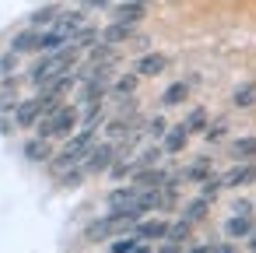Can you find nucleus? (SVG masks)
I'll return each instance as SVG.
<instances>
[{
  "label": "nucleus",
  "mask_w": 256,
  "mask_h": 253,
  "mask_svg": "<svg viewBox=\"0 0 256 253\" xmlns=\"http://www.w3.org/2000/svg\"><path fill=\"white\" fill-rule=\"evenodd\" d=\"M137 221H140V214H137L134 207H112L106 218H98V221H92V225L84 228V239H88V242H102V239H112V235L134 228Z\"/></svg>",
  "instance_id": "obj_1"
},
{
  "label": "nucleus",
  "mask_w": 256,
  "mask_h": 253,
  "mask_svg": "<svg viewBox=\"0 0 256 253\" xmlns=\"http://www.w3.org/2000/svg\"><path fill=\"white\" fill-rule=\"evenodd\" d=\"M78 53L81 50H74L70 43L67 46H60V50H53V53H46L36 67H32V85H46V81H53V78H60V74H67V71H74V64H78Z\"/></svg>",
  "instance_id": "obj_2"
},
{
  "label": "nucleus",
  "mask_w": 256,
  "mask_h": 253,
  "mask_svg": "<svg viewBox=\"0 0 256 253\" xmlns=\"http://www.w3.org/2000/svg\"><path fill=\"white\" fill-rule=\"evenodd\" d=\"M92 144H95V127H81L78 134L67 137V148H64L56 158H50V169H53V172H67L70 165L84 162V155L92 151Z\"/></svg>",
  "instance_id": "obj_3"
},
{
  "label": "nucleus",
  "mask_w": 256,
  "mask_h": 253,
  "mask_svg": "<svg viewBox=\"0 0 256 253\" xmlns=\"http://www.w3.org/2000/svg\"><path fill=\"white\" fill-rule=\"evenodd\" d=\"M74 127H78V109H74V106H56V109L42 113L39 123H36L39 137H50V141H56V137H70Z\"/></svg>",
  "instance_id": "obj_4"
},
{
  "label": "nucleus",
  "mask_w": 256,
  "mask_h": 253,
  "mask_svg": "<svg viewBox=\"0 0 256 253\" xmlns=\"http://www.w3.org/2000/svg\"><path fill=\"white\" fill-rule=\"evenodd\" d=\"M116 162V148L112 144H92V151L84 155V172H106L109 165Z\"/></svg>",
  "instance_id": "obj_5"
},
{
  "label": "nucleus",
  "mask_w": 256,
  "mask_h": 253,
  "mask_svg": "<svg viewBox=\"0 0 256 253\" xmlns=\"http://www.w3.org/2000/svg\"><path fill=\"white\" fill-rule=\"evenodd\" d=\"M249 183H256V162H238L235 169H228L221 176L224 190H238V186H249Z\"/></svg>",
  "instance_id": "obj_6"
},
{
  "label": "nucleus",
  "mask_w": 256,
  "mask_h": 253,
  "mask_svg": "<svg viewBox=\"0 0 256 253\" xmlns=\"http://www.w3.org/2000/svg\"><path fill=\"white\" fill-rule=\"evenodd\" d=\"M168 71V57L165 53H144L140 60H137V74L140 78H158V74H165Z\"/></svg>",
  "instance_id": "obj_7"
},
{
  "label": "nucleus",
  "mask_w": 256,
  "mask_h": 253,
  "mask_svg": "<svg viewBox=\"0 0 256 253\" xmlns=\"http://www.w3.org/2000/svg\"><path fill=\"white\" fill-rule=\"evenodd\" d=\"M39 116H42V102L39 99H25V102L14 106V123L18 127H36Z\"/></svg>",
  "instance_id": "obj_8"
},
{
  "label": "nucleus",
  "mask_w": 256,
  "mask_h": 253,
  "mask_svg": "<svg viewBox=\"0 0 256 253\" xmlns=\"http://www.w3.org/2000/svg\"><path fill=\"white\" fill-rule=\"evenodd\" d=\"M144 8L148 4H137V0H120L112 8V22H126V25H137L144 18Z\"/></svg>",
  "instance_id": "obj_9"
},
{
  "label": "nucleus",
  "mask_w": 256,
  "mask_h": 253,
  "mask_svg": "<svg viewBox=\"0 0 256 253\" xmlns=\"http://www.w3.org/2000/svg\"><path fill=\"white\" fill-rule=\"evenodd\" d=\"M165 232H168V221H162V218H148V221H137L134 225V235L144 242V239H165Z\"/></svg>",
  "instance_id": "obj_10"
},
{
  "label": "nucleus",
  "mask_w": 256,
  "mask_h": 253,
  "mask_svg": "<svg viewBox=\"0 0 256 253\" xmlns=\"http://www.w3.org/2000/svg\"><path fill=\"white\" fill-rule=\"evenodd\" d=\"M81 25H84L81 11H60V15L53 18V29H56V32H64V36H67V43H70V36H74Z\"/></svg>",
  "instance_id": "obj_11"
},
{
  "label": "nucleus",
  "mask_w": 256,
  "mask_h": 253,
  "mask_svg": "<svg viewBox=\"0 0 256 253\" xmlns=\"http://www.w3.org/2000/svg\"><path fill=\"white\" fill-rule=\"evenodd\" d=\"M25 158L28 162H50L53 158V144H50V137H32L28 144H25Z\"/></svg>",
  "instance_id": "obj_12"
},
{
  "label": "nucleus",
  "mask_w": 256,
  "mask_h": 253,
  "mask_svg": "<svg viewBox=\"0 0 256 253\" xmlns=\"http://www.w3.org/2000/svg\"><path fill=\"white\" fill-rule=\"evenodd\" d=\"M252 228H256V225H252V214H232V218L224 221V235H228V239H246Z\"/></svg>",
  "instance_id": "obj_13"
},
{
  "label": "nucleus",
  "mask_w": 256,
  "mask_h": 253,
  "mask_svg": "<svg viewBox=\"0 0 256 253\" xmlns=\"http://www.w3.org/2000/svg\"><path fill=\"white\" fill-rule=\"evenodd\" d=\"M39 43H42V32H39V29H28V32H18V36H14L11 50L22 57V53H32V50H39Z\"/></svg>",
  "instance_id": "obj_14"
},
{
  "label": "nucleus",
  "mask_w": 256,
  "mask_h": 253,
  "mask_svg": "<svg viewBox=\"0 0 256 253\" xmlns=\"http://www.w3.org/2000/svg\"><path fill=\"white\" fill-rule=\"evenodd\" d=\"M102 43H109V46H116V43H126V39H134V25H126V22H112L102 36H98Z\"/></svg>",
  "instance_id": "obj_15"
},
{
  "label": "nucleus",
  "mask_w": 256,
  "mask_h": 253,
  "mask_svg": "<svg viewBox=\"0 0 256 253\" xmlns=\"http://www.w3.org/2000/svg\"><path fill=\"white\" fill-rule=\"evenodd\" d=\"M98 36H102L98 29H92V25H81V29L70 36V46H74V50H92V46L98 43Z\"/></svg>",
  "instance_id": "obj_16"
},
{
  "label": "nucleus",
  "mask_w": 256,
  "mask_h": 253,
  "mask_svg": "<svg viewBox=\"0 0 256 253\" xmlns=\"http://www.w3.org/2000/svg\"><path fill=\"white\" fill-rule=\"evenodd\" d=\"M186 141H190V134H186L182 123L172 127V130H165V151H168V155H179V151L186 148Z\"/></svg>",
  "instance_id": "obj_17"
},
{
  "label": "nucleus",
  "mask_w": 256,
  "mask_h": 253,
  "mask_svg": "<svg viewBox=\"0 0 256 253\" xmlns=\"http://www.w3.org/2000/svg\"><path fill=\"white\" fill-rule=\"evenodd\" d=\"M190 235H193V221H186V218L172 221V225H168V232H165V239H168V242H176V246L190 242Z\"/></svg>",
  "instance_id": "obj_18"
},
{
  "label": "nucleus",
  "mask_w": 256,
  "mask_h": 253,
  "mask_svg": "<svg viewBox=\"0 0 256 253\" xmlns=\"http://www.w3.org/2000/svg\"><path fill=\"white\" fill-rule=\"evenodd\" d=\"M232 155H235V162H252L256 158V137H235Z\"/></svg>",
  "instance_id": "obj_19"
},
{
  "label": "nucleus",
  "mask_w": 256,
  "mask_h": 253,
  "mask_svg": "<svg viewBox=\"0 0 256 253\" xmlns=\"http://www.w3.org/2000/svg\"><path fill=\"white\" fill-rule=\"evenodd\" d=\"M232 102H235L238 109H249V106H256V81H246V85H238V88L232 92Z\"/></svg>",
  "instance_id": "obj_20"
},
{
  "label": "nucleus",
  "mask_w": 256,
  "mask_h": 253,
  "mask_svg": "<svg viewBox=\"0 0 256 253\" xmlns=\"http://www.w3.org/2000/svg\"><path fill=\"white\" fill-rule=\"evenodd\" d=\"M210 176V158H196L190 169H182V179H190V183H204Z\"/></svg>",
  "instance_id": "obj_21"
},
{
  "label": "nucleus",
  "mask_w": 256,
  "mask_h": 253,
  "mask_svg": "<svg viewBox=\"0 0 256 253\" xmlns=\"http://www.w3.org/2000/svg\"><path fill=\"white\" fill-rule=\"evenodd\" d=\"M137 190H140V186H134V183H130V186H120V190H112V193H109V207H130V204H134V197H137Z\"/></svg>",
  "instance_id": "obj_22"
},
{
  "label": "nucleus",
  "mask_w": 256,
  "mask_h": 253,
  "mask_svg": "<svg viewBox=\"0 0 256 253\" xmlns=\"http://www.w3.org/2000/svg\"><path fill=\"white\" fill-rule=\"evenodd\" d=\"M207 207H210V200H207V197H196V200H190V204H186L182 218L196 225V221H204V218H207Z\"/></svg>",
  "instance_id": "obj_23"
},
{
  "label": "nucleus",
  "mask_w": 256,
  "mask_h": 253,
  "mask_svg": "<svg viewBox=\"0 0 256 253\" xmlns=\"http://www.w3.org/2000/svg\"><path fill=\"white\" fill-rule=\"evenodd\" d=\"M137 81H140V74H123V78H116V81H112V92H116V95H123V99H130V95L137 92Z\"/></svg>",
  "instance_id": "obj_24"
},
{
  "label": "nucleus",
  "mask_w": 256,
  "mask_h": 253,
  "mask_svg": "<svg viewBox=\"0 0 256 253\" xmlns=\"http://www.w3.org/2000/svg\"><path fill=\"white\" fill-rule=\"evenodd\" d=\"M186 95H190V85H186V81H176V85H168V88H165L162 102H165V106H179Z\"/></svg>",
  "instance_id": "obj_25"
},
{
  "label": "nucleus",
  "mask_w": 256,
  "mask_h": 253,
  "mask_svg": "<svg viewBox=\"0 0 256 253\" xmlns=\"http://www.w3.org/2000/svg\"><path fill=\"white\" fill-rule=\"evenodd\" d=\"M182 127H186V134H204L207 130V109H193Z\"/></svg>",
  "instance_id": "obj_26"
},
{
  "label": "nucleus",
  "mask_w": 256,
  "mask_h": 253,
  "mask_svg": "<svg viewBox=\"0 0 256 253\" xmlns=\"http://www.w3.org/2000/svg\"><path fill=\"white\" fill-rule=\"evenodd\" d=\"M60 15V8H42V11H36L32 15V25L36 29H42V25H53V18Z\"/></svg>",
  "instance_id": "obj_27"
},
{
  "label": "nucleus",
  "mask_w": 256,
  "mask_h": 253,
  "mask_svg": "<svg viewBox=\"0 0 256 253\" xmlns=\"http://www.w3.org/2000/svg\"><path fill=\"white\" fill-rule=\"evenodd\" d=\"M221 190H224V186H221V176H207V179H204V193H200V197L214 200V197H218Z\"/></svg>",
  "instance_id": "obj_28"
},
{
  "label": "nucleus",
  "mask_w": 256,
  "mask_h": 253,
  "mask_svg": "<svg viewBox=\"0 0 256 253\" xmlns=\"http://www.w3.org/2000/svg\"><path fill=\"white\" fill-rule=\"evenodd\" d=\"M224 134H228V123H224V120H218V123H214V127H210V123H207V130H204V137H207V141H210V144H214V141H221V137H224Z\"/></svg>",
  "instance_id": "obj_29"
},
{
  "label": "nucleus",
  "mask_w": 256,
  "mask_h": 253,
  "mask_svg": "<svg viewBox=\"0 0 256 253\" xmlns=\"http://www.w3.org/2000/svg\"><path fill=\"white\" fill-rule=\"evenodd\" d=\"M137 242H140L137 235H123V239H116V242H112V249H109V253H130Z\"/></svg>",
  "instance_id": "obj_30"
},
{
  "label": "nucleus",
  "mask_w": 256,
  "mask_h": 253,
  "mask_svg": "<svg viewBox=\"0 0 256 253\" xmlns=\"http://www.w3.org/2000/svg\"><path fill=\"white\" fill-rule=\"evenodd\" d=\"M165 127H168V123H165L162 116H154V120L148 123V134H151V137H165Z\"/></svg>",
  "instance_id": "obj_31"
},
{
  "label": "nucleus",
  "mask_w": 256,
  "mask_h": 253,
  "mask_svg": "<svg viewBox=\"0 0 256 253\" xmlns=\"http://www.w3.org/2000/svg\"><path fill=\"white\" fill-rule=\"evenodd\" d=\"M18 106V95L8 88V92H0V109H14Z\"/></svg>",
  "instance_id": "obj_32"
},
{
  "label": "nucleus",
  "mask_w": 256,
  "mask_h": 253,
  "mask_svg": "<svg viewBox=\"0 0 256 253\" xmlns=\"http://www.w3.org/2000/svg\"><path fill=\"white\" fill-rule=\"evenodd\" d=\"M14 64H18V53L11 50V53H8L4 60H0V74H11V71H14Z\"/></svg>",
  "instance_id": "obj_33"
},
{
  "label": "nucleus",
  "mask_w": 256,
  "mask_h": 253,
  "mask_svg": "<svg viewBox=\"0 0 256 253\" xmlns=\"http://www.w3.org/2000/svg\"><path fill=\"white\" fill-rule=\"evenodd\" d=\"M232 211H235V214H252V204H249V200H235Z\"/></svg>",
  "instance_id": "obj_34"
},
{
  "label": "nucleus",
  "mask_w": 256,
  "mask_h": 253,
  "mask_svg": "<svg viewBox=\"0 0 256 253\" xmlns=\"http://www.w3.org/2000/svg\"><path fill=\"white\" fill-rule=\"evenodd\" d=\"M158 253H182V246H176V242H168V239H165V246H162Z\"/></svg>",
  "instance_id": "obj_35"
},
{
  "label": "nucleus",
  "mask_w": 256,
  "mask_h": 253,
  "mask_svg": "<svg viewBox=\"0 0 256 253\" xmlns=\"http://www.w3.org/2000/svg\"><path fill=\"white\" fill-rule=\"evenodd\" d=\"M11 123H14V120H11V116H0V130H4V134H11V130H14V127H11Z\"/></svg>",
  "instance_id": "obj_36"
},
{
  "label": "nucleus",
  "mask_w": 256,
  "mask_h": 253,
  "mask_svg": "<svg viewBox=\"0 0 256 253\" xmlns=\"http://www.w3.org/2000/svg\"><path fill=\"white\" fill-rule=\"evenodd\" d=\"M210 253H235V249H232L228 242H221V246H210Z\"/></svg>",
  "instance_id": "obj_37"
},
{
  "label": "nucleus",
  "mask_w": 256,
  "mask_h": 253,
  "mask_svg": "<svg viewBox=\"0 0 256 253\" xmlns=\"http://www.w3.org/2000/svg\"><path fill=\"white\" fill-rule=\"evenodd\" d=\"M246 239H249V249H252V253H256V228H252V232H249V235H246Z\"/></svg>",
  "instance_id": "obj_38"
},
{
  "label": "nucleus",
  "mask_w": 256,
  "mask_h": 253,
  "mask_svg": "<svg viewBox=\"0 0 256 253\" xmlns=\"http://www.w3.org/2000/svg\"><path fill=\"white\" fill-rule=\"evenodd\" d=\"M84 4H88V8H106L109 0H84Z\"/></svg>",
  "instance_id": "obj_39"
},
{
  "label": "nucleus",
  "mask_w": 256,
  "mask_h": 253,
  "mask_svg": "<svg viewBox=\"0 0 256 253\" xmlns=\"http://www.w3.org/2000/svg\"><path fill=\"white\" fill-rule=\"evenodd\" d=\"M190 253H210V246H193Z\"/></svg>",
  "instance_id": "obj_40"
},
{
  "label": "nucleus",
  "mask_w": 256,
  "mask_h": 253,
  "mask_svg": "<svg viewBox=\"0 0 256 253\" xmlns=\"http://www.w3.org/2000/svg\"><path fill=\"white\" fill-rule=\"evenodd\" d=\"M130 253H151V249H148V246H140V242H137V246H134V249H130Z\"/></svg>",
  "instance_id": "obj_41"
},
{
  "label": "nucleus",
  "mask_w": 256,
  "mask_h": 253,
  "mask_svg": "<svg viewBox=\"0 0 256 253\" xmlns=\"http://www.w3.org/2000/svg\"><path fill=\"white\" fill-rule=\"evenodd\" d=\"M137 4H148V0H137Z\"/></svg>",
  "instance_id": "obj_42"
}]
</instances>
